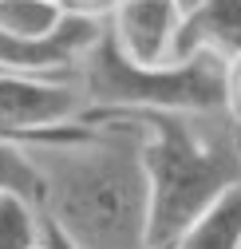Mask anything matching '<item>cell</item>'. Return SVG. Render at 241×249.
Segmentation results:
<instances>
[{
    "label": "cell",
    "instance_id": "obj_15",
    "mask_svg": "<svg viewBox=\"0 0 241 249\" xmlns=\"http://www.w3.org/2000/svg\"><path fill=\"white\" fill-rule=\"evenodd\" d=\"M237 146H241V135H237Z\"/></svg>",
    "mask_w": 241,
    "mask_h": 249
},
{
    "label": "cell",
    "instance_id": "obj_10",
    "mask_svg": "<svg viewBox=\"0 0 241 249\" xmlns=\"http://www.w3.org/2000/svg\"><path fill=\"white\" fill-rule=\"evenodd\" d=\"M59 20H64L59 0H0L4 36H48Z\"/></svg>",
    "mask_w": 241,
    "mask_h": 249
},
{
    "label": "cell",
    "instance_id": "obj_7",
    "mask_svg": "<svg viewBox=\"0 0 241 249\" xmlns=\"http://www.w3.org/2000/svg\"><path fill=\"white\" fill-rule=\"evenodd\" d=\"M198 52L218 55L222 64L241 55V0H202L178 16L170 59H190Z\"/></svg>",
    "mask_w": 241,
    "mask_h": 249
},
{
    "label": "cell",
    "instance_id": "obj_5",
    "mask_svg": "<svg viewBox=\"0 0 241 249\" xmlns=\"http://www.w3.org/2000/svg\"><path fill=\"white\" fill-rule=\"evenodd\" d=\"M107 20L95 16H79V12H64L48 36H4L0 32V68L4 71H20V75H59L71 64H79L83 52L103 36Z\"/></svg>",
    "mask_w": 241,
    "mask_h": 249
},
{
    "label": "cell",
    "instance_id": "obj_1",
    "mask_svg": "<svg viewBox=\"0 0 241 249\" xmlns=\"http://www.w3.org/2000/svg\"><path fill=\"white\" fill-rule=\"evenodd\" d=\"M142 127L111 115L79 142L36 146L48 178L44 213L75 249H150V186L142 170Z\"/></svg>",
    "mask_w": 241,
    "mask_h": 249
},
{
    "label": "cell",
    "instance_id": "obj_4",
    "mask_svg": "<svg viewBox=\"0 0 241 249\" xmlns=\"http://www.w3.org/2000/svg\"><path fill=\"white\" fill-rule=\"evenodd\" d=\"M83 99L75 87L55 83L48 75H20L0 68V135L48 146V142H79L95 131V123H83Z\"/></svg>",
    "mask_w": 241,
    "mask_h": 249
},
{
    "label": "cell",
    "instance_id": "obj_6",
    "mask_svg": "<svg viewBox=\"0 0 241 249\" xmlns=\"http://www.w3.org/2000/svg\"><path fill=\"white\" fill-rule=\"evenodd\" d=\"M178 16H182L178 0H119L107 24L127 59H135V64H170Z\"/></svg>",
    "mask_w": 241,
    "mask_h": 249
},
{
    "label": "cell",
    "instance_id": "obj_11",
    "mask_svg": "<svg viewBox=\"0 0 241 249\" xmlns=\"http://www.w3.org/2000/svg\"><path fill=\"white\" fill-rule=\"evenodd\" d=\"M40 210L16 194H0V249H36Z\"/></svg>",
    "mask_w": 241,
    "mask_h": 249
},
{
    "label": "cell",
    "instance_id": "obj_8",
    "mask_svg": "<svg viewBox=\"0 0 241 249\" xmlns=\"http://www.w3.org/2000/svg\"><path fill=\"white\" fill-rule=\"evenodd\" d=\"M166 249H241V186L225 190L198 222Z\"/></svg>",
    "mask_w": 241,
    "mask_h": 249
},
{
    "label": "cell",
    "instance_id": "obj_9",
    "mask_svg": "<svg viewBox=\"0 0 241 249\" xmlns=\"http://www.w3.org/2000/svg\"><path fill=\"white\" fill-rule=\"evenodd\" d=\"M0 194H16L32 202L40 213L48 206V178L36 162V154H28L24 142L0 135Z\"/></svg>",
    "mask_w": 241,
    "mask_h": 249
},
{
    "label": "cell",
    "instance_id": "obj_3",
    "mask_svg": "<svg viewBox=\"0 0 241 249\" xmlns=\"http://www.w3.org/2000/svg\"><path fill=\"white\" fill-rule=\"evenodd\" d=\"M83 91L91 107L79 119L91 123L119 111H222L225 107V64L209 52L170 64H135L123 55L111 24L79 59Z\"/></svg>",
    "mask_w": 241,
    "mask_h": 249
},
{
    "label": "cell",
    "instance_id": "obj_2",
    "mask_svg": "<svg viewBox=\"0 0 241 249\" xmlns=\"http://www.w3.org/2000/svg\"><path fill=\"white\" fill-rule=\"evenodd\" d=\"M142 127V170L150 186V249H166L178 241L225 190L241 186V146L202 142L182 111H119ZM111 119V115H103ZM99 123V119H91Z\"/></svg>",
    "mask_w": 241,
    "mask_h": 249
},
{
    "label": "cell",
    "instance_id": "obj_13",
    "mask_svg": "<svg viewBox=\"0 0 241 249\" xmlns=\"http://www.w3.org/2000/svg\"><path fill=\"white\" fill-rule=\"evenodd\" d=\"M119 0H59L64 12H79V16H95V20H107L115 12Z\"/></svg>",
    "mask_w": 241,
    "mask_h": 249
},
{
    "label": "cell",
    "instance_id": "obj_12",
    "mask_svg": "<svg viewBox=\"0 0 241 249\" xmlns=\"http://www.w3.org/2000/svg\"><path fill=\"white\" fill-rule=\"evenodd\" d=\"M225 111L233 119V127L241 131V55H233L225 64Z\"/></svg>",
    "mask_w": 241,
    "mask_h": 249
},
{
    "label": "cell",
    "instance_id": "obj_14",
    "mask_svg": "<svg viewBox=\"0 0 241 249\" xmlns=\"http://www.w3.org/2000/svg\"><path fill=\"white\" fill-rule=\"evenodd\" d=\"M194 4H202V0H178V12H190Z\"/></svg>",
    "mask_w": 241,
    "mask_h": 249
}]
</instances>
